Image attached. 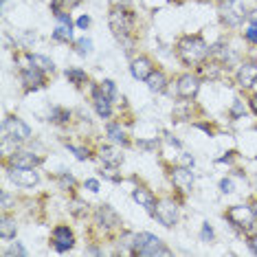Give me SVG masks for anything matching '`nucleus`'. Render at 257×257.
<instances>
[{
    "label": "nucleus",
    "mask_w": 257,
    "mask_h": 257,
    "mask_svg": "<svg viewBox=\"0 0 257 257\" xmlns=\"http://www.w3.org/2000/svg\"><path fill=\"white\" fill-rule=\"evenodd\" d=\"M176 53L180 57V62H185L187 66H198L204 57L209 55V49L204 44L202 38L198 36H185L178 40L176 44Z\"/></svg>",
    "instance_id": "1"
},
{
    "label": "nucleus",
    "mask_w": 257,
    "mask_h": 257,
    "mask_svg": "<svg viewBox=\"0 0 257 257\" xmlns=\"http://www.w3.org/2000/svg\"><path fill=\"white\" fill-rule=\"evenodd\" d=\"M167 253H169V248L163 246V242L154 233H139V235H134L132 255L148 257V255H167Z\"/></svg>",
    "instance_id": "2"
},
{
    "label": "nucleus",
    "mask_w": 257,
    "mask_h": 257,
    "mask_svg": "<svg viewBox=\"0 0 257 257\" xmlns=\"http://www.w3.org/2000/svg\"><path fill=\"white\" fill-rule=\"evenodd\" d=\"M233 224L239 226L242 231H246L248 235H257V211L255 207H248V204H239V207H231L229 213H226Z\"/></svg>",
    "instance_id": "3"
},
{
    "label": "nucleus",
    "mask_w": 257,
    "mask_h": 257,
    "mask_svg": "<svg viewBox=\"0 0 257 257\" xmlns=\"http://www.w3.org/2000/svg\"><path fill=\"white\" fill-rule=\"evenodd\" d=\"M108 22H110V29H112L114 38L123 42L125 36L130 33V29H132V14L123 7V5H116V7L110 11Z\"/></svg>",
    "instance_id": "4"
},
{
    "label": "nucleus",
    "mask_w": 257,
    "mask_h": 257,
    "mask_svg": "<svg viewBox=\"0 0 257 257\" xmlns=\"http://www.w3.org/2000/svg\"><path fill=\"white\" fill-rule=\"evenodd\" d=\"M31 137V130L25 121L16 119V116H7L3 121V139H9V141H27Z\"/></svg>",
    "instance_id": "5"
},
{
    "label": "nucleus",
    "mask_w": 257,
    "mask_h": 257,
    "mask_svg": "<svg viewBox=\"0 0 257 257\" xmlns=\"http://www.w3.org/2000/svg\"><path fill=\"white\" fill-rule=\"evenodd\" d=\"M178 204L174 200H161L156 202V209H154V218L161 222L163 226H174L178 222Z\"/></svg>",
    "instance_id": "6"
},
{
    "label": "nucleus",
    "mask_w": 257,
    "mask_h": 257,
    "mask_svg": "<svg viewBox=\"0 0 257 257\" xmlns=\"http://www.w3.org/2000/svg\"><path fill=\"white\" fill-rule=\"evenodd\" d=\"M9 178L20 187H36L40 183L38 172H33V167H11L9 165Z\"/></svg>",
    "instance_id": "7"
},
{
    "label": "nucleus",
    "mask_w": 257,
    "mask_h": 257,
    "mask_svg": "<svg viewBox=\"0 0 257 257\" xmlns=\"http://www.w3.org/2000/svg\"><path fill=\"white\" fill-rule=\"evenodd\" d=\"M198 90H200V79H198L196 75H183V77H178V81H176L178 97L194 99L198 95Z\"/></svg>",
    "instance_id": "8"
},
{
    "label": "nucleus",
    "mask_w": 257,
    "mask_h": 257,
    "mask_svg": "<svg viewBox=\"0 0 257 257\" xmlns=\"http://www.w3.org/2000/svg\"><path fill=\"white\" fill-rule=\"evenodd\" d=\"M40 161H42V159H40L38 154L22 150V152H16V154H11L9 165L11 167H33V169H36L40 165Z\"/></svg>",
    "instance_id": "9"
},
{
    "label": "nucleus",
    "mask_w": 257,
    "mask_h": 257,
    "mask_svg": "<svg viewBox=\"0 0 257 257\" xmlns=\"http://www.w3.org/2000/svg\"><path fill=\"white\" fill-rule=\"evenodd\" d=\"M172 183L178 191H189L191 185H194V174L187 167H176L172 169Z\"/></svg>",
    "instance_id": "10"
},
{
    "label": "nucleus",
    "mask_w": 257,
    "mask_h": 257,
    "mask_svg": "<svg viewBox=\"0 0 257 257\" xmlns=\"http://www.w3.org/2000/svg\"><path fill=\"white\" fill-rule=\"evenodd\" d=\"M73 244H75V235L68 226H57L53 231V246L60 250V253L62 250H68Z\"/></svg>",
    "instance_id": "11"
},
{
    "label": "nucleus",
    "mask_w": 257,
    "mask_h": 257,
    "mask_svg": "<svg viewBox=\"0 0 257 257\" xmlns=\"http://www.w3.org/2000/svg\"><path fill=\"white\" fill-rule=\"evenodd\" d=\"M255 81H257V64L255 62L242 64L237 71V84L242 86V88H250Z\"/></svg>",
    "instance_id": "12"
},
{
    "label": "nucleus",
    "mask_w": 257,
    "mask_h": 257,
    "mask_svg": "<svg viewBox=\"0 0 257 257\" xmlns=\"http://www.w3.org/2000/svg\"><path fill=\"white\" fill-rule=\"evenodd\" d=\"M92 103H95V110L99 112V116L108 119L110 116V99L101 88H92Z\"/></svg>",
    "instance_id": "13"
},
{
    "label": "nucleus",
    "mask_w": 257,
    "mask_h": 257,
    "mask_svg": "<svg viewBox=\"0 0 257 257\" xmlns=\"http://www.w3.org/2000/svg\"><path fill=\"white\" fill-rule=\"evenodd\" d=\"M130 71H132V75H134V79L145 81V79H148L150 75H152V62L148 60V57H139V60L132 62Z\"/></svg>",
    "instance_id": "14"
},
{
    "label": "nucleus",
    "mask_w": 257,
    "mask_h": 257,
    "mask_svg": "<svg viewBox=\"0 0 257 257\" xmlns=\"http://www.w3.org/2000/svg\"><path fill=\"white\" fill-rule=\"evenodd\" d=\"M134 200H137L141 207H145L150 213H154V209H156V198L154 194H152L150 189H143V187H139V189H134Z\"/></svg>",
    "instance_id": "15"
},
{
    "label": "nucleus",
    "mask_w": 257,
    "mask_h": 257,
    "mask_svg": "<svg viewBox=\"0 0 257 257\" xmlns=\"http://www.w3.org/2000/svg\"><path fill=\"white\" fill-rule=\"evenodd\" d=\"M244 14L239 9H233V5H224L222 7V14H220V20L224 22L226 27H237L239 22H242Z\"/></svg>",
    "instance_id": "16"
},
{
    "label": "nucleus",
    "mask_w": 257,
    "mask_h": 257,
    "mask_svg": "<svg viewBox=\"0 0 257 257\" xmlns=\"http://www.w3.org/2000/svg\"><path fill=\"white\" fill-rule=\"evenodd\" d=\"M99 159L106 163V165H110V167H116L121 161H123V156H121V152H119V150L103 145V148H99Z\"/></svg>",
    "instance_id": "17"
},
{
    "label": "nucleus",
    "mask_w": 257,
    "mask_h": 257,
    "mask_svg": "<svg viewBox=\"0 0 257 257\" xmlns=\"http://www.w3.org/2000/svg\"><path fill=\"white\" fill-rule=\"evenodd\" d=\"M97 220H99V224H103V226H116L119 224V215H116L112 209L108 207V204H103V207H99V211H97Z\"/></svg>",
    "instance_id": "18"
},
{
    "label": "nucleus",
    "mask_w": 257,
    "mask_h": 257,
    "mask_svg": "<svg viewBox=\"0 0 257 257\" xmlns=\"http://www.w3.org/2000/svg\"><path fill=\"white\" fill-rule=\"evenodd\" d=\"M145 81H148V88L152 92H163V90H165V86H167L165 75H163L161 71H152V75Z\"/></svg>",
    "instance_id": "19"
},
{
    "label": "nucleus",
    "mask_w": 257,
    "mask_h": 257,
    "mask_svg": "<svg viewBox=\"0 0 257 257\" xmlns=\"http://www.w3.org/2000/svg\"><path fill=\"white\" fill-rule=\"evenodd\" d=\"M53 40H57V42H71L73 40V25H68V22L57 25L55 31H53Z\"/></svg>",
    "instance_id": "20"
},
{
    "label": "nucleus",
    "mask_w": 257,
    "mask_h": 257,
    "mask_svg": "<svg viewBox=\"0 0 257 257\" xmlns=\"http://www.w3.org/2000/svg\"><path fill=\"white\" fill-rule=\"evenodd\" d=\"M108 137H110V141H114L119 145H127V139L119 123H108Z\"/></svg>",
    "instance_id": "21"
},
{
    "label": "nucleus",
    "mask_w": 257,
    "mask_h": 257,
    "mask_svg": "<svg viewBox=\"0 0 257 257\" xmlns=\"http://www.w3.org/2000/svg\"><path fill=\"white\" fill-rule=\"evenodd\" d=\"M16 235V222L11 218H3L0 220V237L3 239H14Z\"/></svg>",
    "instance_id": "22"
},
{
    "label": "nucleus",
    "mask_w": 257,
    "mask_h": 257,
    "mask_svg": "<svg viewBox=\"0 0 257 257\" xmlns=\"http://www.w3.org/2000/svg\"><path fill=\"white\" fill-rule=\"evenodd\" d=\"M31 60L33 64L40 68V71H44V73H53L55 71V64L49 60V57H44V55H31Z\"/></svg>",
    "instance_id": "23"
},
{
    "label": "nucleus",
    "mask_w": 257,
    "mask_h": 257,
    "mask_svg": "<svg viewBox=\"0 0 257 257\" xmlns=\"http://www.w3.org/2000/svg\"><path fill=\"white\" fill-rule=\"evenodd\" d=\"M66 77L71 79L73 84H77V86H79V84H86V79H88V77H86V73H84V71H77V68H75V71L71 68V71L66 73Z\"/></svg>",
    "instance_id": "24"
},
{
    "label": "nucleus",
    "mask_w": 257,
    "mask_h": 257,
    "mask_svg": "<svg viewBox=\"0 0 257 257\" xmlns=\"http://www.w3.org/2000/svg\"><path fill=\"white\" fill-rule=\"evenodd\" d=\"M68 116H71V112H68V110L55 108L53 112H51V121H53V123H64V121H66Z\"/></svg>",
    "instance_id": "25"
},
{
    "label": "nucleus",
    "mask_w": 257,
    "mask_h": 257,
    "mask_svg": "<svg viewBox=\"0 0 257 257\" xmlns=\"http://www.w3.org/2000/svg\"><path fill=\"white\" fill-rule=\"evenodd\" d=\"M101 90L108 95L110 101H114V97H116V86H114V81H110V79L101 81Z\"/></svg>",
    "instance_id": "26"
},
{
    "label": "nucleus",
    "mask_w": 257,
    "mask_h": 257,
    "mask_svg": "<svg viewBox=\"0 0 257 257\" xmlns=\"http://www.w3.org/2000/svg\"><path fill=\"white\" fill-rule=\"evenodd\" d=\"M75 46H77V51H79L81 55H86V53H90L92 42H90L88 38H81V40H77V44H75Z\"/></svg>",
    "instance_id": "27"
},
{
    "label": "nucleus",
    "mask_w": 257,
    "mask_h": 257,
    "mask_svg": "<svg viewBox=\"0 0 257 257\" xmlns=\"http://www.w3.org/2000/svg\"><path fill=\"white\" fill-rule=\"evenodd\" d=\"M60 187L62 189H73L75 187V176H71V174H62L60 176Z\"/></svg>",
    "instance_id": "28"
},
{
    "label": "nucleus",
    "mask_w": 257,
    "mask_h": 257,
    "mask_svg": "<svg viewBox=\"0 0 257 257\" xmlns=\"http://www.w3.org/2000/svg\"><path fill=\"white\" fill-rule=\"evenodd\" d=\"M244 38L248 40V42H257V25L255 22H250L246 27V31H244Z\"/></svg>",
    "instance_id": "29"
},
{
    "label": "nucleus",
    "mask_w": 257,
    "mask_h": 257,
    "mask_svg": "<svg viewBox=\"0 0 257 257\" xmlns=\"http://www.w3.org/2000/svg\"><path fill=\"white\" fill-rule=\"evenodd\" d=\"M68 150H71V152H73L75 156H77L79 161H86V159H88V156H90V152L86 150V148H75V145H68Z\"/></svg>",
    "instance_id": "30"
},
{
    "label": "nucleus",
    "mask_w": 257,
    "mask_h": 257,
    "mask_svg": "<svg viewBox=\"0 0 257 257\" xmlns=\"http://www.w3.org/2000/svg\"><path fill=\"white\" fill-rule=\"evenodd\" d=\"M200 237H202V242H213V231H211V226H209V224H202Z\"/></svg>",
    "instance_id": "31"
},
{
    "label": "nucleus",
    "mask_w": 257,
    "mask_h": 257,
    "mask_svg": "<svg viewBox=\"0 0 257 257\" xmlns=\"http://www.w3.org/2000/svg\"><path fill=\"white\" fill-rule=\"evenodd\" d=\"M25 253H27V250H25V246H22V244H14V246H11L5 255L11 257V255H25Z\"/></svg>",
    "instance_id": "32"
},
{
    "label": "nucleus",
    "mask_w": 257,
    "mask_h": 257,
    "mask_svg": "<svg viewBox=\"0 0 257 257\" xmlns=\"http://www.w3.org/2000/svg\"><path fill=\"white\" fill-rule=\"evenodd\" d=\"M231 112H233V116H242V114H244V106H242V101H237V99H235V103H233Z\"/></svg>",
    "instance_id": "33"
},
{
    "label": "nucleus",
    "mask_w": 257,
    "mask_h": 257,
    "mask_svg": "<svg viewBox=\"0 0 257 257\" xmlns=\"http://www.w3.org/2000/svg\"><path fill=\"white\" fill-rule=\"evenodd\" d=\"M86 189H90L92 194H97V191H99V180H95V178L86 180Z\"/></svg>",
    "instance_id": "34"
},
{
    "label": "nucleus",
    "mask_w": 257,
    "mask_h": 257,
    "mask_svg": "<svg viewBox=\"0 0 257 257\" xmlns=\"http://www.w3.org/2000/svg\"><path fill=\"white\" fill-rule=\"evenodd\" d=\"M71 211L79 215V213H86L88 209H86V204H84V202H73V209H71Z\"/></svg>",
    "instance_id": "35"
},
{
    "label": "nucleus",
    "mask_w": 257,
    "mask_h": 257,
    "mask_svg": "<svg viewBox=\"0 0 257 257\" xmlns=\"http://www.w3.org/2000/svg\"><path fill=\"white\" fill-rule=\"evenodd\" d=\"M220 187H222V191H224V194H231V191H233V183H231L229 178H224V180H222Z\"/></svg>",
    "instance_id": "36"
},
{
    "label": "nucleus",
    "mask_w": 257,
    "mask_h": 257,
    "mask_svg": "<svg viewBox=\"0 0 257 257\" xmlns=\"http://www.w3.org/2000/svg\"><path fill=\"white\" fill-rule=\"evenodd\" d=\"M75 25H77L79 29H88L90 27V18H88V16H81V18L75 22Z\"/></svg>",
    "instance_id": "37"
},
{
    "label": "nucleus",
    "mask_w": 257,
    "mask_h": 257,
    "mask_svg": "<svg viewBox=\"0 0 257 257\" xmlns=\"http://www.w3.org/2000/svg\"><path fill=\"white\" fill-rule=\"evenodd\" d=\"M248 244H250V248H253V253L257 255V235H250V242Z\"/></svg>",
    "instance_id": "38"
},
{
    "label": "nucleus",
    "mask_w": 257,
    "mask_h": 257,
    "mask_svg": "<svg viewBox=\"0 0 257 257\" xmlns=\"http://www.w3.org/2000/svg\"><path fill=\"white\" fill-rule=\"evenodd\" d=\"M103 176L112 178V180H119V178H116V174H114V169H106V172H103Z\"/></svg>",
    "instance_id": "39"
},
{
    "label": "nucleus",
    "mask_w": 257,
    "mask_h": 257,
    "mask_svg": "<svg viewBox=\"0 0 257 257\" xmlns=\"http://www.w3.org/2000/svg\"><path fill=\"white\" fill-rule=\"evenodd\" d=\"M250 110H253V112L257 114V95L250 97Z\"/></svg>",
    "instance_id": "40"
},
{
    "label": "nucleus",
    "mask_w": 257,
    "mask_h": 257,
    "mask_svg": "<svg viewBox=\"0 0 257 257\" xmlns=\"http://www.w3.org/2000/svg\"><path fill=\"white\" fill-rule=\"evenodd\" d=\"M86 253H88V255H101V250L95 248V246H90V248H86Z\"/></svg>",
    "instance_id": "41"
},
{
    "label": "nucleus",
    "mask_w": 257,
    "mask_h": 257,
    "mask_svg": "<svg viewBox=\"0 0 257 257\" xmlns=\"http://www.w3.org/2000/svg\"><path fill=\"white\" fill-rule=\"evenodd\" d=\"M248 20H250V22H255V25H257V9H255V11H250Z\"/></svg>",
    "instance_id": "42"
},
{
    "label": "nucleus",
    "mask_w": 257,
    "mask_h": 257,
    "mask_svg": "<svg viewBox=\"0 0 257 257\" xmlns=\"http://www.w3.org/2000/svg\"><path fill=\"white\" fill-rule=\"evenodd\" d=\"M64 3H68V5H79L81 0H64Z\"/></svg>",
    "instance_id": "43"
},
{
    "label": "nucleus",
    "mask_w": 257,
    "mask_h": 257,
    "mask_svg": "<svg viewBox=\"0 0 257 257\" xmlns=\"http://www.w3.org/2000/svg\"><path fill=\"white\" fill-rule=\"evenodd\" d=\"M220 3H222V5H233L235 0H220Z\"/></svg>",
    "instance_id": "44"
},
{
    "label": "nucleus",
    "mask_w": 257,
    "mask_h": 257,
    "mask_svg": "<svg viewBox=\"0 0 257 257\" xmlns=\"http://www.w3.org/2000/svg\"><path fill=\"white\" fill-rule=\"evenodd\" d=\"M112 3H114V5H125L127 0H112Z\"/></svg>",
    "instance_id": "45"
}]
</instances>
